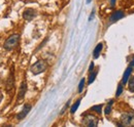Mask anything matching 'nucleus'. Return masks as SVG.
Listing matches in <instances>:
<instances>
[{"instance_id": "obj_1", "label": "nucleus", "mask_w": 134, "mask_h": 127, "mask_svg": "<svg viewBox=\"0 0 134 127\" xmlns=\"http://www.w3.org/2000/svg\"><path fill=\"white\" fill-rule=\"evenodd\" d=\"M20 42V36L18 34H15V35H12L10 37H8L4 43V48L6 50H12L14 48H16L18 46Z\"/></svg>"}, {"instance_id": "obj_2", "label": "nucleus", "mask_w": 134, "mask_h": 127, "mask_svg": "<svg viewBox=\"0 0 134 127\" xmlns=\"http://www.w3.org/2000/svg\"><path fill=\"white\" fill-rule=\"evenodd\" d=\"M47 67H48L47 63L44 61L40 60V61H37L35 63H33L31 66V69L30 70H31V72L33 73L34 75H38V74L44 72L47 70Z\"/></svg>"}, {"instance_id": "obj_3", "label": "nucleus", "mask_w": 134, "mask_h": 127, "mask_svg": "<svg viewBox=\"0 0 134 127\" xmlns=\"http://www.w3.org/2000/svg\"><path fill=\"white\" fill-rule=\"evenodd\" d=\"M121 125L134 126V113H124L121 116Z\"/></svg>"}, {"instance_id": "obj_4", "label": "nucleus", "mask_w": 134, "mask_h": 127, "mask_svg": "<svg viewBox=\"0 0 134 127\" xmlns=\"http://www.w3.org/2000/svg\"><path fill=\"white\" fill-rule=\"evenodd\" d=\"M83 123H84V125H86V126L95 127L97 126V124H98V118L95 117V116H93V115H88V116H86L84 118Z\"/></svg>"}, {"instance_id": "obj_5", "label": "nucleus", "mask_w": 134, "mask_h": 127, "mask_svg": "<svg viewBox=\"0 0 134 127\" xmlns=\"http://www.w3.org/2000/svg\"><path fill=\"white\" fill-rule=\"evenodd\" d=\"M15 86V76H14V68H12V71H10V75L8 76V79L6 82V90L7 91H10Z\"/></svg>"}, {"instance_id": "obj_6", "label": "nucleus", "mask_w": 134, "mask_h": 127, "mask_svg": "<svg viewBox=\"0 0 134 127\" xmlns=\"http://www.w3.org/2000/svg\"><path fill=\"white\" fill-rule=\"evenodd\" d=\"M35 16H36V11L34 9H31V8L26 9L23 14V17L27 21H32Z\"/></svg>"}, {"instance_id": "obj_7", "label": "nucleus", "mask_w": 134, "mask_h": 127, "mask_svg": "<svg viewBox=\"0 0 134 127\" xmlns=\"http://www.w3.org/2000/svg\"><path fill=\"white\" fill-rule=\"evenodd\" d=\"M30 110H31V106H30V105H28V104H26V105L24 106V108H23L22 112L18 115V119H19V120L24 119V118L27 116V114L30 112Z\"/></svg>"}, {"instance_id": "obj_8", "label": "nucleus", "mask_w": 134, "mask_h": 127, "mask_svg": "<svg viewBox=\"0 0 134 127\" xmlns=\"http://www.w3.org/2000/svg\"><path fill=\"white\" fill-rule=\"evenodd\" d=\"M124 16V11L123 10H117L116 12H114L111 16H110V23H115V22H117L119 20H121L122 17Z\"/></svg>"}, {"instance_id": "obj_9", "label": "nucleus", "mask_w": 134, "mask_h": 127, "mask_svg": "<svg viewBox=\"0 0 134 127\" xmlns=\"http://www.w3.org/2000/svg\"><path fill=\"white\" fill-rule=\"evenodd\" d=\"M26 91H27V85H26V82L24 81V82L21 84V86H20L19 95H18V99H19V100H20V99H22V98L25 96V93H26Z\"/></svg>"}, {"instance_id": "obj_10", "label": "nucleus", "mask_w": 134, "mask_h": 127, "mask_svg": "<svg viewBox=\"0 0 134 127\" xmlns=\"http://www.w3.org/2000/svg\"><path fill=\"white\" fill-rule=\"evenodd\" d=\"M131 73H132V67L130 66V67L125 71V73H124V76H123V84H126V83L128 82V80H129V78H130Z\"/></svg>"}, {"instance_id": "obj_11", "label": "nucleus", "mask_w": 134, "mask_h": 127, "mask_svg": "<svg viewBox=\"0 0 134 127\" xmlns=\"http://www.w3.org/2000/svg\"><path fill=\"white\" fill-rule=\"evenodd\" d=\"M102 48H103V45H102V43H99L95 49H94V52H93V56H94V59H97V58H99V55H100V52L101 50H102Z\"/></svg>"}, {"instance_id": "obj_12", "label": "nucleus", "mask_w": 134, "mask_h": 127, "mask_svg": "<svg viewBox=\"0 0 134 127\" xmlns=\"http://www.w3.org/2000/svg\"><path fill=\"white\" fill-rule=\"evenodd\" d=\"M128 88L131 92H134V76H132L128 80Z\"/></svg>"}, {"instance_id": "obj_13", "label": "nucleus", "mask_w": 134, "mask_h": 127, "mask_svg": "<svg viewBox=\"0 0 134 127\" xmlns=\"http://www.w3.org/2000/svg\"><path fill=\"white\" fill-rule=\"evenodd\" d=\"M114 104V100H109V103L107 104V106L105 107V110H104V113L105 115H109L110 112H111V105Z\"/></svg>"}, {"instance_id": "obj_14", "label": "nucleus", "mask_w": 134, "mask_h": 127, "mask_svg": "<svg viewBox=\"0 0 134 127\" xmlns=\"http://www.w3.org/2000/svg\"><path fill=\"white\" fill-rule=\"evenodd\" d=\"M80 105H81V99H79V100H76V101H75V104H74V105L71 107L70 112H71L72 114H73V113H75V111L77 110V108L80 107Z\"/></svg>"}, {"instance_id": "obj_15", "label": "nucleus", "mask_w": 134, "mask_h": 127, "mask_svg": "<svg viewBox=\"0 0 134 127\" xmlns=\"http://www.w3.org/2000/svg\"><path fill=\"white\" fill-rule=\"evenodd\" d=\"M96 75H97V72H91V74H90V76H89V80H88V82H89V84H91V83H93L94 82V80L96 78Z\"/></svg>"}, {"instance_id": "obj_16", "label": "nucleus", "mask_w": 134, "mask_h": 127, "mask_svg": "<svg viewBox=\"0 0 134 127\" xmlns=\"http://www.w3.org/2000/svg\"><path fill=\"white\" fill-rule=\"evenodd\" d=\"M92 111L96 112V113H98V114H100L101 113V110H102V105H98V106H94V107H92V109H91Z\"/></svg>"}, {"instance_id": "obj_17", "label": "nucleus", "mask_w": 134, "mask_h": 127, "mask_svg": "<svg viewBox=\"0 0 134 127\" xmlns=\"http://www.w3.org/2000/svg\"><path fill=\"white\" fill-rule=\"evenodd\" d=\"M122 92H123V85H122V83H120L119 84V86H118V89H117V96H120V95L122 94Z\"/></svg>"}, {"instance_id": "obj_18", "label": "nucleus", "mask_w": 134, "mask_h": 127, "mask_svg": "<svg viewBox=\"0 0 134 127\" xmlns=\"http://www.w3.org/2000/svg\"><path fill=\"white\" fill-rule=\"evenodd\" d=\"M84 86H85V79H82L80 84H79V92H82L83 89H84Z\"/></svg>"}, {"instance_id": "obj_19", "label": "nucleus", "mask_w": 134, "mask_h": 127, "mask_svg": "<svg viewBox=\"0 0 134 127\" xmlns=\"http://www.w3.org/2000/svg\"><path fill=\"white\" fill-rule=\"evenodd\" d=\"M93 70H94V63H91V65H90V68H89V72L91 73Z\"/></svg>"}, {"instance_id": "obj_20", "label": "nucleus", "mask_w": 134, "mask_h": 127, "mask_svg": "<svg viewBox=\"0 0 134 127\" xmlns=\"http://www.w3.org/2000/svg\"><path fill=\"white\" fill-rule=\"evenodd\" d=\"M68 106H69V101H68V103H67V104H66V106H65V107L63 108V110H62V112H61V115H62V114H63L64 112L66 111V109H67V107H68Z\"/></svg>"}, {"instance_id": "obj_21", "label": "nucleus", "mask_w": 134, "mask_h": 127, "mask_svg": "<svg viewBox=\"0 0 134 127\" xmlns=\"http://www.w3.org/2000/svg\"><path fill=\"white\" fill-rule=\"evenodd\" d=\"M115 4H116V0H110V5L114 7L115 6Z\"/></svg>"}, {"instance_id": "obj_22", "label": "nucleus", "mask_w": 134, "mask_h": 127, "mask_svg": "<svg viewBox=\"0 0 134 127\" xmlns=\"http://www.w3.org/2000/svg\"><path fill=\"white\" fill-rule=\"evenodd\" d=\"M130 66H131V67H134V56H133V59L131 60V62H130Z\"/></svg>"}, {"instance_id": "obj_23", "label": "nucleus", "mask_w": 134, "mask_h": 127, "mask_svg": "<svg viewBox=\"0 0 134 127\" xmlns=\"http://www.w3.org/2000/svg\"><path fill=\"white\" fill-rule=\"evenodd\" d=\"M94 15H95V12H94V10H93V11H92V15H91V16L89 17V21H91V20H92V17L94 16Z\"/></svg>"}, {"instance_id": "obj_24", "label": "nucleus", "mask_w": 134, "mask_h": 127, "mask_svg": "<svg viewBox=\"0 0 134 127\" xmlns=\"http://www.w3.org/2000/svg\"><path fill=\"white\" fill-rule=\"evenodd\" d=\"M1 99H2V94L0 93V101H1Z\"/></svg>"}, {"instance_id": "obj_25", "label": "nucleus", "mask_w": 134, "mask_h": 127, "mask_svg": "<svg viewBox=\"0 0 134 127\" xmlns=\"http://www.w3.org/2000/svg\"><path fill=\"white\" fill-rule=\"evenodd\" d=\"M91 1H92V0H87V3H90Z\"/></svg>"}]
</instances>
